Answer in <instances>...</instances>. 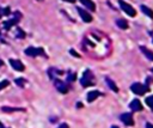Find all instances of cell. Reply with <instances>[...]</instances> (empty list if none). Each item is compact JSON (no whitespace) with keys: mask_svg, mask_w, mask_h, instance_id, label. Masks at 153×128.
<instances>
[{"mask_svg":"<svg viewBox=\"0 0 153 128\" xmlns=\"http://www.w3.org/2000/svg\"><path fill=\"white\" fill-rule=\"evenodd\" d=\"M94 77H93V73L90 71V69H86L85 72H84V74H82V77H81V79H80V83H81V85L82 86H85V87H87V86H91V85H93L94 84Z\"/></svg>","mask_w":153,"mask_h":128,"instance_id":"obj_1","label":"cell"},{"mask_svg":"<svg viewBox=\"0 0 153 128\" xmlns=\"http://www.w3.org/2000/svg\"><path fill=\"white\" fill-rule=\"evenodd\" d=\"M130 89H131V91L135 95H139V96H142L143 93H146L147 91H149L148 85H143V84H140V83H134L130 86Z\"/></svg>","mask_w":153,"mask_h":128,"instance_id":"obj_2","label":"cell"},{"mask_svg":"<svg viewBox=\"0 0 153 128\" xmlns=\"http://www.w3.org/2000/svg\"><path fill=\"white\" fill-rule=\"evenodd\" d=\"M20 18H22V14H20V12L19 11H17V12H14V16H13V18L12 19H10V20H6V22H4L2 23V26H4V29L5 30H10L13 25H16L19 20H20Z\"/></svg>","mask_w":153,"mask_h":128,"instance_id":"obj_3","label":"cell"},{"mask_svg":"<svg viewBox=\"0 0 153 128\" xmlns=\"http://www.w3.org/2000/svg\"><path fill=\"white\" fill-rule=\"evenodd\" d=\"M24 53L27 55V56H31V57H36V56H45V53H44V49L43 48H35V47H27Z\"/></svg>","mask_w":153,"mask_h":128,"instance_id":"obj_4","label":"cell"},{"mask_svg":"<svg viewBox=\"0 0 153 128\" xmlns=\"http://www.w3.org/2000/svg\"><path fill=\"white\" fill-rule=\"evenodd\" d=\"M118 4H120V7L122 8V11H124V13H127L129 17H135L136 16V11L129 4L124 2L123 0H118Z\"/></svg>","mask_w":153,"mask_h":128,"instance_id":"obj_5","label":"cell"},{"mask_svg":"<svg viewBox=\"0 0 153 128\" xmlns=\"http://www.w3.org/2000/svg\"><path fill=\"white\" fill-rule=\"evenodd\" d=\"M54 84H55V87L57 89L59 92L61 93H67L68 92V86L66 83H63L62 80L60 79H54Z\"/></svg>","mask_w":153,"mask_h":128,"instance_id":"obj_6","label":"cell"},{"mask_svg":"<svg viewBox=\"0 0 153 128\" xmlns=\"http://www.w3.org/2000/svg\"><path fill=\"white\" fill-rule=\"evenodd\" d=\"M121 121L126 124V126H134V118H133V115L130 112H124L121 115Z\"/></svg>","mask_w":153,"mask_h":128,"instance_id":"obj_7","label":"cell"},{"mask_svg":"<svg viewBox=\"0 0 153 128\" xmlns=\"http://www.w3.org/2000/svg\"><path fill=\"white\" fill-rule=\"evenodd\" d=\"M10 65L12 66V68L14 71H18V72H23L25 69L24 65L22 63L20 60H14V59H10Z\"/></svg>","mask_w":153,"mask_h":128,"instance_id":"obj_8","label":"cell"},{"mask_svg":"<svg viewBox=\"0 0 153 128\" xmlns=\"http://www.w3.org/2000/svg\"><path fill=\"white\" fill-rule=\"evenodd\" d=\"M76 11L79 12L81 19H82L85 23H90V22H92V16H91L90 13H87L85 10H82L81 7H76Z\"/></svg>","mask_w":153,"mask_h":128,"instance_id":"obj_9","label":"cell"},{"mask_svg":"<svg viewBox=\"0 0 153 128\" xmlns=\"http://www.w3.org/2000/svg\"><path fill=\"white\" fill-rule=\"evenodd\" d=\"M129 108L131 110H134V111H141L142 110V104H141V102L139 99H134V100H131L129 103Z\"/></svg>","mask_w":153,"mask_h":128,"instance_id":"obj_10","label":"cell"},{"mask_svg":"<svg viewBox=\"0 0 153 128\" xmlns=\"http://www.w3.org/2000/svg\"><path fill=\"white\" fill-rule=\"evenodd\" d=\"M99 96H100V92H99V91L92 90V91H90V92L87 93V102H88V103H92V102H93L94 99H97Z\"/></svg>","mask_w":153,"mask_h":128,"instance_id":"obj_11","label":"cell"},{"mask_svg":"<svg viewBox=\"0 0 153 128\" xmlns=\"http://www.w3.org/2000/svg\"><path fill=\"white\" fill-rule=\"evenodd\" d=\"M140 50L142 51V54L148 59V60H151V61H153V51H151L148 48H146V47H140Z\"/></svg>","mask_w":153,"mask_h":128,"instance_id":"obj_12","label":"cell"},{"mask_svg":"<svg viewBox=\"0 0 153 128\" xmlns=\"http://www.w3.org/2000/svg\"><path fill=\"white\" fill-rule=\"evenodd\" d=\"M80 2L84 5V6H86V8H88L90 11H96V5H94V2L93 1H91V0H80Z\"/></svg>","mask_w":153,"mask_h":128,"instance_id":"obj_13","label":"cell"},{"mask_svg":"<svg viewBox=\"0 0 153 128\" xmlns=\"http://www.w3.org/2000/svg\"><path fill=\"white\" fill-rule=\"evenodd\" d=\"M48 74H49V78H50L51 80H54V79H56V78H55L56 75L62 74V71H59V69H56V68H49V69H48Z\"/></svg>","mask_w":153,"mask_h":128,"instance_id":"obj_14","label":"cell"},{"mask_svg":"<svg viewBox=\"0 0 153 128\" xmlns=\"http://www.w3.org/2000/svg\"><path fill=\"white\" fill-rule=\"evenodd\" d=\"M1 110L4 112H13V111H25L24 108H11V106H2Z\"/></svg>","mask_w":153,"mask_h":128,"instance_id":"obj_15","label":"cell"},{"mask_svg":"<svg viewBox=\"0 0 153 128\" xmlns=\"http://www.w3.org/2000/svg\"><path fill=\"white\" fill-rule=\"evenodd\" d=\"M105 81H106V84L109 85V87H110L114 92H118V87L116 86V84H115L110 78H108V77H106V78H105Z\"/></svg>","mask_w":153,"mask_h":128,"instance_id":"obj_16","label":"cell"},{"mask_svg":"<svg viewBox=\"0 0 153 128\" xmlns=\"http://www.w3.org/2000/svg\"><path fill=\"white\" fill-rule=\"evenodd\" d=\"M116 25L120 28V29H128V22L127 20H124V19H117V22H116Z\"/></svg>","mask_w":153,"mask_h":128,"instance_id":"obj_17","label":"cell"},{"mask_svg":"<svg viewBox=\"0 0 153 128\" xmlns=\"http://www.w3.org/2000/svg\"><path fill=\"white\" fill-rule=\"evenodd\" d=\"M141 11L147 16V17H149V18H153V11L149 8V7H147V6H143V5H141Z\"/></svg>","mask_w":153,"mask_h":128,"instance_id":"obj_18","label":"cell"},{"mask_svg":"<svg viewBox=\"0 0 153 128\" xmlns=\"http://www.w3.org/2000/svg\"><path fill=\"white\" fill-rule=\"evenodd\" d=\"M145 102H146V104L153 110V96H148V97L145 99Z\"/></svg>","mask_w":153,"mask_h":128,"instance_id":"obj_19","label":"cell"},{"mask_svg":"<svg viewBox=\"0 0 153 128\" xmlns=\"http://www.w3.org/2000/svg\"><path fill=\"white\" fill-rule=\"evenodd\" d=\"M14 83H16L19 87H24V85H25V79H23V78H17V79L14 80Z\"/></svg>","mask_w":153,"mask_h":128,"instance_id":"obj_20","label":"cell"},{"mask_svg":"<svg viewBox=\"0 0 153 128\" xmlns=\"http://www.w3.org/2000/svg\"><path fill=\"white\" fill-rule=\"evenodd\" d=\"M16 36H17L18 38H24V37H25V32H24L22 29L18 28V29H17V33H16Z\"/></svg>","mask_w":153,"mask_h":128,"instance_id":"obj_21","label":"cell"},{"mask_svg":"<svg viewBox=\"0 0 153 128\" xmlns=\"http://www.w3.org/2000/svg\"><path fill=\"white\" fill-rule=\"evenodd\" d=\"M75 79H76V75H75L74 73H68V75H67V80H68V81L72 83V81H74Z\"/></svg>","mask_w":153,"mask_h":128,"instance_id":"obj_22","label":"cell"},{"mask_svg":"<svg viewBox=\"0 0 153 128\" xmlns=\"http://www.w3.org/2000/svg\"><path fill=\"white\" fill-rule=\"evenodd\" d=\"M8 84H10V81L8 80H2V81H0V91L2 90V89H5L6 86H8Z\"/></svg>","mask_w":153,"mask_h":128,"instance_id":"obj_23","label":"cell"},{"mask_svg":"<svg viewBox=\"0 0 153 128\" xmlns=\"http://www.w3.org/2000/svg\"><path fill=\"white\" fill-rule=\"evenodd\" d=\"M69 53H71V54H72L73 56H76V57H80V55H79V54H78V53H76V51H75L74 49H71V50H69Z\"/></svg>","mask_w":153,"mask_h":128,"instance_id":"obj_24","label":"cell"},{"mask_svg":"<svg viewBox=\"0 0 153 128\" xmlns=\"http://www.w3.org/2000/svg\"><path fill=\"white\" fill-rule=\"evenodd\" d=\"M57 128H69V127H68V124H67V123H61Z\"/></svg>","mask_w":153,"mask_h":128,"instance_id":"obj_25","label":"cell"},{"mask_svg":"<svg viewBox=\"0 0 153 128\" xmlns=\"http://www.w3.org/2000/svg\"><path fill=\"white\" fill-rule=\"evenodd\" d=\"M146 128H153V124L149 123V122H147V123H146Z\"/></svg>","mask_w":153,"mask_h":128,"instance_id":"obj_26","label":"cell"},{"mask_svg":"<svg viewBox=\"0 0 153 128\" xmlns=\"http://www.w3.org/2000/svg\"><path fill=\"white\" fill-rule=\"evenodd\" d=\"M63 1H67V2H72V4H73V2H75V0H63Z\"/></svg>","mask_w":153,"mask_h":128,"instance_id":"obj_27","label":"cell"},{"mask_svg":"<svg viewBox=\"0 0 153 128\" xmlns=\"http://www.w3.org/2000/svg\"><path fill=\"white\" fill-rule=\"evenodd\" d=\"M76 106H78V108H80V106H82V104H81V103H78V104H76Z\"/></svg>","mask_w":153,"mask_h":128,"instance_id":"obj_28","label":"cell"},{"mask_svg":"<svg viewBox=\"0 0 153 128\" xmlns=\"http://www.w3.org/2000/svg\"><path fill=\"white\" fill-rule=\"evenodd\" d=\"M0 128H10V127H4V126L1 124V122H0Z\"/></svg>","mask_w":153,"mask_h":128,"instance_id":"obj_29","label":"cell"},{"mask_svg":"<svg viewBox=\"0 0 153 128\" xmlns=\"http://www.w3.org/2000/svg\"><path fill=\"white\" fill-rule=\"evenodd\" d=\"M2 65H4V62H2V61H1V60H0V67H1V66H2Z\"/></svg>","mask_w":153,"mask_h":128,"instance_id":"obj_30","label":"cell"},{"mask_svg":"<svg viewBox=\"0 0 153 128\" xmlns=\"http://www.w3.org/2000/svg\"><path fill=\"white\" fill-rule=\"evenodd\" d=\"M111 128H118V127H117V126H112Z\"/></svg>","mask_w":153,"mask_h":128,"instance_id":"obj_31","label":"cell"},{"mask_svg":"<svg viewBox=\"0 0 153 128\" xmlns=\"http://www.w3.org/2000/svg\"><path fill=\"white\" fill-rule=\"evenodd\" d=\"M152 71H153V69H152Z\"/></svg>","mask_w":153,"mask_h":128,"instance_id":"obj_32","label":"cell"},{"mask_svg":"<svg viewBox=\"0 0 153 128\" xmlns=\"http://www.w3.org/2000/svg\"><path fill=\"white\" fill-rule=\"evenodd\" d=\"M39 1H41V0H39Z\"/></svg>","mask_w":153,"mask_h":128,"instance_id":"obj_33","label":"cell"}]
</instances>
